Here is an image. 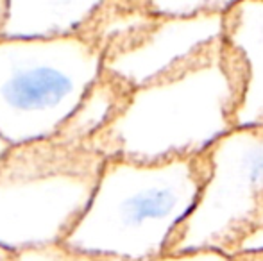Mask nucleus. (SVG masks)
Instances as JSON below:
<instances>
[{
	"instance_id": "obj_9",
	"label": "nucleus",
	"mask_w": 263,
	"mask_h": 261,
	"mask_svg": "<svg viewBox=\"0 0 263 261\" xmlns=\"http://www.w3.org/2000/svg\"><path fill=\"white\" fill-rule=\"evenodd\" d=\"M156 22L147 0H99L79 36L104 63L133 49Z\"/></svg>"
},
{
	"instance_id": "obj_8",
	"label": "nucleus",
	"mask_w": 263,
	"mask_h": 261,
	"mask_svg": "<svg viewBox=\"0 0 263 261\" xmlns=\"http://www.w3.org/2000/svg\"><path fill=\"white\" fill-rule=\"evenodd\" d=\"M99 0H9L0 38L59 39L79 36Z\"/></svg>"
},
{
	"instance_id": "obj_18",
	"label": "nucleus",
	"mask_w": 263,
	"mask_h": 261,
	"mask_svg": "<svg viewBox=\"0 0 263 261\" xmlns=\"http://www.w3.org/2000/svg\"><path fill=\"white\" fill-rule=\"evenodd\" d=\"M254 242H261V245H260V247H263V233H261L260 236H258V238H256V240H254ZM260 247H258V249H260Z\"/></svg>"
},
{
	"instance_id": "obj_15",
	"label": "nucleus",
	"mask_w": 263,
	"mask_h": 261,
	"mask_svg": "<svg viewBox=\"0 0 263 261\" xmlns=\"http://www.w3.org/2000/svg\"><path fill=\"white\" fill-rule=\"evenodd\" d=\"M7 149H9V147L6 145V143L2 142V139H0V161H2V157L6 156V152H7Z\"/></svg>"
},
{
	"instance_id": "obj_1",
	"label": "nucleus",
	"mask_w": 263,
	"mask_h": 261,
	"mask_svg": "<svg viewBox=\"0 0 263 261\" xmlns=\"http://www.w3.org/2000/svg\"><path fill=\"white\" fill-rule=\"evenodd\" d=\"M246 68L224 39L165 77L133 90L91 147L106 159L156 165L188 159L235 129Z\"/></svg>"
},
{
	"instance_id": "obj_3",
	"label": "nucleus",
	"mask_w": 263,
	"mask_h": 261,
	"mask_svg": "<svg viewBox=\"0 0 263 261\" xmlns=\"http://www.w3.org/2000/svg\"><path fill=\"white\" fill-rule=\"evenodd\" d=\"M106 157L55 136L9 147L0 161V249L59 245L83 216Z\"/></svg>"
},
{
	"instance_id": "obj_6",
	"label": "nucleus",
	"mask_w": 263,
	"mask_h": 261,
	"mask_svg": "<svg viewBox=\"0 0 263 261\" xmlns=\"http://www.w3.org/2000/svg\"><path fill=\"white\" fill-rule=\"evenodd\" d=\"M222 16L166 20L154 27L127 52L102 63V72L117 77L131 90L142 88L181 68L222 39Z\"/></svg>"
},
{
	"instance_id": "obj_16",
	"label": "nucleus",
	"mask_w": 263,
	"mask_h": 261,
	"mask_svg": "<svg viewBox=\"0 0 263 261\" xmlns=\"http://www.w3.org/2000/svg\"><path fill=\"white\" fill-rule=\"evenodd\" d=\"M4 11H6V0H0V24H2Z\"/></svg>"
},
{
	"instance_id": "obj_4",
	"label": "nucleus",
	"mask_w": 263,
	"mask_h": 261,
	"mask_svg": "<svg viewBox=\"0 0 263 261\" xmlns=\"http://www.w3.org/2000/svg\"><path fill=\"white\" fill-rule=\"evenodd\" d=\"M102 73L81 36L0 38V139L7 147L52 138Z\"/></svg>"
},
{
	"instance_id": "obj_7",
	"label": "nucleus",
	"mask_w": 263,
	"mask_h": 261,
	"mask_svg": "<svg viewBox=\"0 0 263 261\" xmlns=\"http://www.w3.org/2000/svg\"><path fill=\"white\" fill-rule=\"evenodd\" d=\"M222 39L246 68L235 129L263 127V0L233 2L222 16Z\"/></svg>"
},
{
	"instance_id": "obj_5",
	"label": "nucleus",
	"mask_w": 263,
	"mask_h": 261,
	"mask_svg": "<svg viewBox=\"0 0 263 261\" xmlns=\"http://www.w3.org/2000/svg\"><path fill=\"white\" fill-rule=\"evenodd\" d=\"M208 175L165 254L231 258L263 233V127H236L206 150Z\"/></svg>"
},
{
	"instance_id": "obj_17",
	"label": "nucleus",
	"mask_w": 263,
	"mask_h": 261,
	"mask_svg": "<svg viewBox=\"0 0 263 261\" xmlns=\"http://www.w3.org/2000/svg\"><path fill=\"white\" fill-rule=\"evenodd\" d=\"M7 254H9V252H6V251H2V249H0V261H2L4 258H6Z\"/></svg>"
},
{
	"instance_id": "obj_2",
	"label": "nucleus",
	"mask_w": 263,
	"mask_h": 261,
	"mask_svg": "<svg viewBox=\"0 0 263 261\" xmlns=\"http://www.w3.org/2000/svg\"><path fill=\"white\" fill-rule=\"evenodd\" d=\"M206 175V154L156 165L106 159L90 204L63 245L117 261L161 258Z\"/></svg>"
},
{
	"instance_id": "obj_11",
	"label": "nucleus",
	"mask_w": 263,
	"mask_h": 261,
	"mask_svg": "<svg viewBox=\"0 0 263 261\" xmlns=\"http://www.w3.org/2000/svg\"><path fill=\"white\" fill-rule=\"evenodd\" d=\"M231 4L229 0H147L151 13L166 20H192L208 14H224Z\"/></svg>"
},
{
	"instance_id": "obj_10",
	"label": "nucleus",
	"mask_w": 263,
	"mask_h": 261,
	"mask_svg": "<svg viewBox=\"0 0 263 261\" xmlns=\"http://www.w3.org/2000/svg\"><path fill=\"white\" fill-rule=\"evenodd\" d=\"M131 93L127 84L102 72L54 136L65 143L91 147L93 139L122 113Z\"/></svg>"
},
{
	"instance_id": "obj_14",
	"label": "nucleus",
	"mask_w": 263,
	"mask_h": 261,
	"mask_svg": "<svg viewBox=\"0 0 263 261\" xmlns=\"http://www.w3.org/2000/svg\"><path fill=\"white\" fill-rule=\"evenodd\" d=\"M229 261H263V247L260 249H247L233 254Z\"/></svg>"
},
{
	"instance_id": "obj_13",
	"label": "nucleus",
	"mask_w": 263,
	"mask_h": 261,
	"mask_svg": "<svg viewBox=\"0 0 263 261\" xmlns=\"http://www.w3.org/2000/svg\"><path fill=\"white\" fill-rule=\"evenodd\" d=\"M154 261H229L218 252H183V254H163Z\"/></svg>"
},
{
	"instance_id": "obj_12",
	"label": "nucleus",
	"mask_w": 263,
	"mask_h": 261,
	"mask_svg": "<svg viewBox=\"0 0 263 261\" xmlns=\"http://www.w3.org/2000/svg\"><path fill=\"white\" fill-rule=\"evenodd\" d=\"M2 261H117V259L83 254V252L70 251L68 247L59 244V245H49V247L24 249V251L9 252Z\"/></svg>"
}]
</instances>
